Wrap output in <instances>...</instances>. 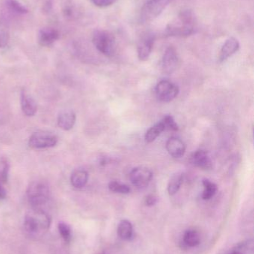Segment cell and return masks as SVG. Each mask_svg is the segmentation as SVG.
<instances>
[{"mask_svg":"<svg viewBox=\"0 0 254 254\" xmlns=\"http://www.w3.org/2000/svg\"><path fill=\"white\" fill-rule=\"evenodd\" d=\"M92 1L97 7H106L114 4L117 0H92Z\"/></svg>","mask_w":254,"mask_h":254,"instance_id":"obj_31","label":"cell"},{"mask_svg":"<svg viewBox=\"0 0 254 254\" xmlns=\"http://www.w3.org/2000/svg\"><path fill=\"white\" fill-rule=\"evenodd\" d=\"M183 243L186 247H196L201 243V236L196 230H187L183 234Z\"/></svg>","mask_w":254,"mask_h":254,"instance_id":"obj_20","label":"cell"},{"mask_svg":"<svg viewBox=\"0 0 254 254\" xmlns=\"http://www.w3.org/2000/svg\"><path fill=\"white\" fill-rule=\"evenodd\" d=\"M109 190L114 193L128 194L131 192V188L125 184L113 181L110 182L108 185Z\"/></svg>","mask_w":254,"mask_h":254,"instance_id":"obj_26","label":"cell"},{"mask_svg":"<svg viewBox=\"0 0 254 254\" xmlns=\"http://www.w3.org/2000/svg\"><path fill=\"white\" fill-rule=\"evenodd\" d=\"M179 24H169L165 29L166 37H187L195 34L196 19L193 12L184 10L179 15Z\"/></svg>","mask_w":254,"mask_h":254,"instance_id":"obj_2","label":"cell"},{"mask_svg":"<svg viewBox=\"0 0 254 254\" xmlns=\"http://www.w3.org/2000/svg\"><path fill=\"white\" fill-rule=\"evenodd\" d=\"M171 0H148L141 10V19L149 22L158 17L165 10Z\"/></svg>","mask_w":254,"mask_h":254,"instance_id":"obj_5","label":"cell"},{"mask_svg":"<svg viewBox=\"0 0 254 254\" xmlns=\"http://www.w3.org/2000/svg\"><path fill=\"white\" fill-rule=\"evenodd\" d=\"M166 148L168 153L173 158H181L186 153V144L178 137H172L169 139L166 143Z\"/></svg>","mask_w":254,"mask_h":254,"instance_id":"obj_11","label":"cell"},{"mask_svg":"<svg viewBox=\"0 0 254 254\" xmlns=\"http://www.w3.org/2000/svg\"><path fill=\"white\" fill-rule=\"evenodd\" d=\"M161 122L164 124L165 129L171 130V131H177L179 130L178 125L174 120V118L170 115H167V116H164Z\"/></svg>","mask_w":254,"mask_h":254,"instance_id":"obj_28","label":"cell"},{"mask_svg":"<svg viewBox=\"0 0 254 254\" xmlns=\"http://www.w3.org/2000/svg\"><path fill=\"white\" fill-rule=\"evenodd\" d=\"M89 180V173L85 170H76L73 172L70 176L71 185L76 188H82L87 184Z\"/></svg>","mask_w":254,"mask_h":254,"instance_id":"obj_18","label":"cell"},{"mask_svg":"<svg viewBox=\"0 0 254 254\" xmlns=\"http://www.w3.org/2000/svg\"><path fill=\"white\" fill-rule=\"evenodd\" d=\"M240 49V43L234 37H230L225 41L221 49L219 55V61L221 62L226 61L228 58L232 56Z\"/></svg>","mask_w":254,"mask_h":254,"instance_id":"obj_16","label":"cell"},{"mask_svg":"<svg viewBox=\"0 0 254 254\" xmlns=\"http://www.w3.org/2000/svg\"><path fill=\"white\" fill-rule=\"evenodd\" d=\"M117 233L122 240H131L133 237V225L131 222L127 219L121 221L118 225Z\"/></svg>","mask_w":254,"mask_h":254,"instance_id":"obj_21","label":"cell"},{"mask_svg":"<svg viewBox=\"0 0 254 254\" xmlns=\"http://www.w3.org/2000/svg\"><path fill=\"white\" fill-rule=\"evenodd\" d=\"M158 203V198L155 195H149L145 199V204L148 207L155 206Z\"/></svg>","mask_w":254,"mask_h":254,"instance_id":"obj_32","label":"cell"},{"mask_svg":"<svg viewBox=\"0 0 254 254\" xmlns=\"http://www.w3.org/2000/svg\"><path fill=\"white\" fill-rule=\"evenodd\" d=\"M10 164L6 158H0V182L6 183L8 180Z\"/></svg>","mask_w":254,"mask_h":254,"instance_id":"obj_27","label":"cell"},{"mask_svg":"<svg viewBox=\"0 0 254 254\" xmlns=\"http://www.w3.org/2000/svg\"><path fill=\"white\" fill-rule=\"evenodd\" d=\"M63 16L68 19L73 20L78 15V10L76 6L71 1H67L62 7Z\"/></svg>","mask_w":254,"mask_h":254,"instance_id":"obj_25","label":"cell"},{"mask_svg":"<svg viewBox=\"0 0 254 254\" xmlns=\"http://www.w3.org/2000/svg\"><path fill=\"white\" fill-rule=\"evenodd\" d=\"M10 41V34L6 29H0V49L7 47Z\"/></svg>","mask_w":254,"mask_h":254,"instance_id":"obj_30","label":"cell"},{"mask_svg":"<svg viewBox=\"0 0 254 254\" xmlns=\"http://www.w3.org/2000/svg\"><path fill=\"white\" fill-rule=\"evenodd\" d=\"M155 40V35L152 33H148L142 37L137 46V55L140 61H145L149 59L153 49Z\"/></svg>","mask_w":254,"mask_h":254,"instance_id":"obj_10","label":"cell"},{"mask_svg":"<svg viewBox=\"0 0 254 254\" xmlns=\"http://www.w3.org/2000/svg\"><path fill=\"white\" fill-rule=\"evenodd\" d=\"M183 182V173L181 172H177L172 175L170 178L168 182V186H167V191H168L169 195H174L180 190V187Z\"/></svg>","mask_w":254,"mask_h":254,"instance_id":"obj_19","label":"cell"},{"mask_svg":"<svg viewBox=\"0 0 254 254\" xmlns=\"http://www.w3.org/2000/svg\"><path fill=\"white\" fill-rule=\"evenodd\" d=\"M254 242L252 239L237 243L232 248L221 254H254Z\"/></svg>","mask_w":254,"mask_h":254,"instance_id":"obj_17","label":"cell"},{"mask_svg":"<svg viewBox=\"0 0 254 254\" xmlns=\"http://www.w3.org/2000/svg\"><path fill=\"white\" fill-rule=\"evenodd\" d=\"M50 189L49 185L43 181L33 182L27 190V197L30 204L34 208H40L49 199Z\"/></svg>","mask_w":254,"mask_h":254,"instance_id":"obj_3","label":"cell"},{"mask_svg":"<svg viewBox=\"0 0 254 254\" xmlns=\"http://www.w3.org/2000/svg\"><path fill=\"white\" fill-rule=\"evenodd\" d=\"M152 172L146 167H135L130 173L131 183L139 188L147 187L152 181Z\"/></svg>","mask_w":254,"mask_h":254,"instance_id":"obj_8","label":"cell"},{"mask_svg":"<svg viewBox=\"0 0 254 254\" xmlns=\"http://www.w3.org/2000/svg\"><path fill=\"white\" fill-rule=\"evenodd\" d=\"M92 43L103 55L112 57L116 52V39L110 31L106 30H96L92 36Z\"/></svg>","mask_w":254,"mask_h":254,"instance_id":"obj_4","label":"cell"},{"mask_svg":"<svg viewBox=\"0 0 254 254\" xmlns=\"http://www.w3.org/2000/svg\"><path fill=\"white\" fill-rule=\"evenodd\" d=\"M76 113L70 110H62L58 116V125L61 129L69 131L72 129L76 123Z\"/></svg>","mask_w":254,"mask_h":254,"instance_id":"obj_14","label":"cell"},{"mask_svg":"<svg viewBox=\"0 0 254 254\" xmlns=\"http://www.w3.org/2000/svg\"><path fill=\"white\" fill-rule=\"evenodd\" d=\"M50 216L40 208H34L27 213L24 220V228L28 235L40 237L44 235L51 225Z\"/></svg>","mask_w":254,"mask_h":254,"instance_id":"obj_1","label":"cell"},{"mask_svg":"<svg viewBox=\"0 0 254 254\" xmlns=\"http://www.w3.org/2000/svg\"><path fill=\"white\" fill-rule=\"evenodd\" d=\"M7 7L12 13L17 15H25L28 13V8L17 0H7Z\"/></svg>","mask_w":254,"mask_h":254,"instance_id":"obj_24","label":"cell"},{"mask_svg":"<svg viewBox=\"0 0 254 254\" xmlns=\"http://www.w3.org/2000/svg\"><path fill=\"white\" fill-rule=\"evenodd\" d=\"M60 33L58 30L51 27H45L38 33V43L42 46H50L59 39Z\"/></svg>","mask_w":254,"mask_h":254,"instance_id":"obj_13","label":"cell"},{"mask_svg":"<svg viewBox=\"0 0 254 254\" xmlns=\"http://www.w3.org/2000/svg\"><path fill=\"white\" fill-rule=\"evenodd\" d=\"M165 130L164 124L162 122H158L153 127H151L145 134V140L146 143H150L155 141L158 136L161 135V133Z\"/></svg>","mask_w":254,"mask_h":254,"instance_id":"obj_22","label":"cell"},{"mask_svg":"<svg viewBox=\"0 0 254 254\" xmlns=\"http://www.w3.org/2000/svg\"><path fill=\"white\" fill-rule=\"evenodd\" d=\"M179 92L178 86L169 80H161L155 87L156 97L161 102H171L177 98Z\"/></svg>","mask_w":254,"mask_h":254,"instance_id":"obj_7","label":"cell"},{"mask_svg":"<svg viewBox=\"0 0 254 254\" xmlns=\"http://www.w3.org/2000/svg\"></svg>","mask_w":254,"mask_h":254,"instance_id":"obj_34","label":"cell"},{"mask_svg":"<svg viewBox=\"0 0 254 254\" xmlns=\"http://www.w3.org/2000/svg\"><path fill=\"white\" fill-rule=\"evenodd\" d=\"M202 184L204 186V191L202 193L203 200L207 201V200L211 199L217 192V185L214 182L207 179L203 180Z\"/></svg>","mask_w":254,"mask_h":254,"instance_id":"obj_23","label":"cell"},{"mask_svg":"<svg viewBox=\"0 0 254 254\" xmlns=\"http://www.w3.org/2000/svg\"><path fill=\"white\" fill-rule=\"evenodd\" d=\"M191 163L195 167L204 170H210L213 168V162L207 152L203 149L195 151L191 155Z\"/></svg>","mask_w":254,"mask_h":254,"instance_id":"obj_12","label":"cell"},{"mask_svg":"<svg viewBox=\"0 0 254 254\" xmlns=\"http://www.w3.org/2000/svg\"><path fill=\"white\" fill-rule=\"evenodd\" d=\"M179 58L174 47L167 48L161 61L163 71L167 74H171L178 66Z\"/></svg>","mask_w":254,"mask_h":254,"instance_id":"obj_9","label":"cell"},{"mask_svg":"<svg viewBox=\"0 0 254 254\" xmlns=\"http://www.w3.org/2000/svg\"><path fill=\"white\" fill-rule=\"evenodd\" d=\"M7 196V192L0 182V199H4Z\"/></svg>","mask_w":254,"mask_h":254,"instance_id":"obj_33","label":"cell"},{"mask_svg":"<svg viewBox=\"0 0 254 254\" xmlns=\"http://www.w3.org/2000/svg\"><path fill=\"white\" fill-rule=\"evenodd\" d=\"M20 103L21 108L25 116L31 117L36 114L37 110V103L25 91L21 92Z\"/></svg>","mask_w":254,"mask_h":254,"instance_id":"obj_15","label":"cell"},{"mask_svg":"<svg viewBox=\"0 0 254 254\" xmlns=\"http://www.w3.org/2000/svg\"><path fill=\"white\" fill-rule=\"evenodd\" d=\"M57 143L58 137L49 131H41L34 132L28 140V146L35 149L54 147Z\"/></svg>","mask_w":254,"mask_h":254,"instance_id":"obj_6","label":"cell"},{"mask_svg":"<svg viewBox=\"0 0 254 254\" xmlns=\"http://www.w3.org/2000/svg\"><path fill=\"white\" fill-rule=\"evenodd\" d=\"M58 231H59L60 234H61L62 238L64 239L66 243H69L71 240V228L64 222H61L58 225Z\"/></svg>","mask_w":254,"mask_h":254,"instance_id":"obj_29","label":"cell"}]
</instances>
